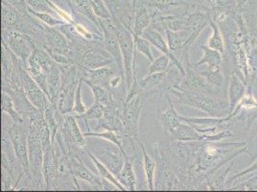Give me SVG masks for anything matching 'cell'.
Masks as SVG:
<instances>
[{
  "mask_svg": "<svg viewBox=\"0 0 257 192\" xmlns=\"http://www.w3.org/2000/svg\"><path fill=\"white\" fill-rule=\"evenodd\" d=\"M92 9L98 19H107L111 17L104 0H92Z\"/></svg>",
  "mask_w": 257,
  "mask_h": 192,
  "instance_id": "41",
  "label": "cell"
},
{
  "mask_svg": "<svg viewBox=\"0 0 257 192\" xmlns=\"http://www.w3.org/2000/svg\"><path fill=\"white\" fill-rule=\"evenodd\" d=\"M2 91L7 92L11 96L13 102L15 104V107L18 110V112L21 114L24 120L29 121L38 116L42 111L35 107L28 97L25 94L22 86H10V85L2 84Z\"/></svg>",
  "mask_w": 257,
  "mask_h": 192,
  "instance_id": "9",
  "label": "cell"
},
{
  "mask_svg": "<svg viewBox=\"0 0 257 192\" xmlns=\"http://www.w3.org/2000/svg\"><path fill=\"white\" fill-rule=\"evenodd\" d=\"M70 9L77 14L83 16L92 22L101 31L98 18L92 9V0H64ZM102 32V31H101Z\"/></svg>",
  "mask_w": 257,
  "mask_h": 192,
  "instance_id": "19",
  "label": "cell"
},
{
  "mask_svg": "<svg viewBox=\"0 0 257 192\" xmlns=\"http://www.w3.org/2000/svg\"><path fill=\"white\" fill-rule=\"evenodd\" d=\"M174 65V64H173ZM172 65V66H173ZM171 69V68H170ZM170 69L166 72H161V73H153V74H147L143 79H141L139 82L141 91H148L151 89L156 88L157 86L161 85V82L164 80V78L167 76Z\"/></svg>",
  "mask_w": 257,
  "mask_h": 192,
  "instance_id": "32",
  "label": "cell"
},
{
  "mask_svg": "<svg viewBox=\"0 0 257 192\" xmlns=\"http://www.w3.org/2000/svg\"><path fill=\"white\" fill-rule=\"evenodd\" d=\"M209 25L212 28V35L208 39L207 46L212 48V49H215V50H218L219 52L223 54V56H225V43H224V38L222 36V32H221L220 27H219V24L211 20Z\"/></svg>",
  "mask_w": 257,
  "mask_h": 192,
  "instance_id": "30",
  "label": "cell"
},
{
  "mask_svg": "<svg viewBox=\"0 0 257 192\" xmlns=\"http://www.w3.org/2000/svg\"><path fill=\"white\" fill-rule=\"evenodd\" d=\"M151 22H152V16L148 7L146 5H140L136 9L132 31L138 36H142L143 31L150 26Z\"/></svg>",
  "mask_w": 257,
  "mask_h": 192,
  "instance_id": "24",
  "label": "cell"
},
{
  "mask_svg": "<svg viewBox=\"0 0 257 192\" xmlns=\"http://www.w3.org/2000/svg\"><path fill=\"white\" fill-rule=\"evenodd\" d=\"M47 82L49 90V100L51 104L55 106L62 87V71L60 65H57L56 64L50 69V71L47 73Z\"/></svg>",
  "mask_w": 257,
  "mask_h": 192,
  "instance_id": "21",
  "label": "cell"
},
{
  "mask_svg": "<svg viewBox=\"0 0 257 192\" xmlns=\"http://www.w3.org/2000/svg\"><path fill=\"white\" fill-rule=\"evenodd\" d=\"M171 60L165 54H161L156 60H154L148 68V74L153 73H161L168 71L173 65Z\"/></svg>",
  "mask_w": 257,
  "mask_h": 192,
  "instance_id": "34",
  "label": "cell"
},
{
  "mask_svg": "<svg viewBox=\"0 0 257 192\" xmlns=\"http://www.w3.org/2000/svg\"><path fill=\"white\" fill-rule=\"evenodd\" d=\"M27 8L34 11L55 13L53 10V0H25Z\"/></svg>",
  "mask_w": 257,
  "mask_h": 192,
  "instance_id": "39",
  "label": "cell"
},
{
  "mask_svg": "<svg viewBox=\"0 0 257 192\" xmlns=\"http://www.w3.org/2000/svg\"><path fill=\"white\" fill-rule=\"evenodd\" d=\"M140 5L155 7L161 14L162 12L167 11L173 8L186 9V0H144L143 3H141Z\"/></svg>",
  "mask_w": 257,
  "mask_h": 192,
  "instance_id": "29",
  "label": "cell"
},
{
  "mask_svg": "<svg viewBox=\"0 0 257 192\" xmlns=\"http://www.w3.org/2000/svg\"><path fill=\"white\" fill-rule=\"evenodd\" d=\"M59 130L63 134L64 140L68 147L71 145L72 147L78 149L87 150L85 140L86 137L81 132V129L77 123L76 117L64 115V119Z\"/></svg>",
  "mask_w": 257,
  "mask_h": 192,
  "instance_id": "11",
  "label": "cell"
},
{
  "mask_svg": "<svg viewBox=\"0 0 257 192\" xmlns=\"http://www.w3.org/2000/svg\"><path fill=\"white\" fill-rule=\"evenodd\" d=\"M142 37L144 39H146L149 43L155 46L157 49H159L161 53L165 54L166 56L169 57V59L171 60L172 63L175 65V67L180 71V73L182 75V77H184L186 74L185 68L183 66V64L181 63V61L175 57V55L173 54L169 45L167 43V41L164 40V38L162 37L161 32L158 31L157 29L153 28L152 26H149L148 28H146L143 33H142Z\"/></svg>",
  "mask_w": 257,
  "mask_h": 192,
  "instance_id": "12",
  "label": "cell"
},
{
  "mask_svg": "<svg viewBox=\"0 0 257 192\" xmlns=\"http://www.w3.org/2000/svg\"><path fill=\"white\" fill-rule=\"evenodd\" d=\"M169 92L179 104L197 108L210 117L221 118L230 115L229 102H226L221 96L209 95L197 91H185L175 86L169 87Z\"/></svg>",
  "mask_w": 257,
  "mask_h": 192,
  "instance_id": "2",
  "label": "cell"
},
{
  "mask_svg": "<svg viewBox=\"0 0 257 192\" xmlns=\"http://www.w3.org/2000/svg\"><path fill=\"white\" fill-rule=\"evenodd\" d=\"M69 172L72 177L78 180L86 181L90 183L93 187L99 190H105V179L97 177L91 171L89 170L83 160H81L74 153L68 152L67 156Z\"/></svg>",
  "mask_w": 257,
  "mask_h": 192,
  "instance_id": "8",
  "label": "cell"
},
{
  "mask_svg": "<svg viewBox=\"0 0 257 192\" xmlns=\"http://www.w3.org/2000/svg\"><path fill=\"white\" fill-rule=\"evenodd\" d=\"M104 113H105V106L102 104H98V103H94L93 106L87 109L86 112L82 115L79 116H75L76 118L78 119H82L86 126L88 124V121L91 120H100L101 118L104 117Z\"/></svg>",
  "mask_w": 257,
  "mask_h": 192,
  "instance_id": "35",
  "label": "cell"
},
{
  "mask_svg": "<svg viewBox=\"0 0 257 192\" xmlns=\"http://www.w3.org/2000/svg\"><path fill=\"white\" fill-rule=\"evenodd\" d=\"M19 74L21 85L30 102L37 109L44 112L51 105V102L43 89L40 87V85L37 84L31 75L28 73L26 66L22 63V60L19 64Z\"/></svg>",
  "mask_w": 257,
  "mask_h": 192,
  "instance_id": "7",
  "label": "cell"
},
{
  "mask_svg": "<svg viewBox=\"0 0 257 192\" xmlns=\"http://www.w3.org/2000/svg\"><path fill=\"white\" fill-rule=\"evenodd\" d=\"M254 171H256L257 172V161L252 165V166H250L248 169H246V170L243 171L242 173H240L239 175H236L235 177H233V179H231V180H235L237 178H239L240 176H243V175H246L247 173H250V172H254Z\"/></svg>",
  "mask_w": 257,
  "mask_h": 192,
  "instance_id": "45",
  "label": "cell"
},
{
  "mask_svg": "<svg viewBox=\"0 0 257 192\" xmlns=\"http://www.w3.org/2000/svg\"><path fill=\"white\" fill-rule=\"evenodd\" d=\"M143 107L141 94L126 98L121 111V118L124 124V135L138 139L140 127V114Z\"/></svg>",
  "mask_w": 257,
  "mask_h": 192,
  "instance_id": "6",
  "label": "cell"
},
{
  "mask_svg": "<svg viewBox=\"0 0 257 192\" xmlns=\"http://www.w3.org/2000/svg\"><path fill=\"white\" fill-rule=\"evenodd\" d=\"M24 123H14L12 122L11 127L8 129L7 133L11 140L12 146L15 151V154L22 165L23 173L26 177L32 179L30 172V163L28 156V127L27 130L24 129ZM34 181V180H33Z\"/></svg>",
  "mask_w": 257,
  "mask_h": 192,
  "instance_id": "4",
  "label": "cell"
},
{
  "mask_svg": "<svg viewBox=\"0 0 257 192\" xmlns=\"http://www.w3.org/2000/svg\"><path fill=\"white\" fill-rule=\"evenodd\" d=\"M87 154L90 158V160H92V162L94 163L95 167L98 170V173L100 174V177L107 180V181H110L116 188L117 190H122V191H126L127 189L122 185V183L118 181L117 177L107 168V166L98 159L95 155H93L89 150H87Z\"/></svg>",
  "mask_w": 257,
  "mask_h": 192,
  "instance_id": "26",
  "label": "cell"
},
{
  "mask_svg": "<svg viewBox=\"0 0 257 192\" xmlns=\"http://www.w3.org/2000/svg\"><path fill=\"white\" fill-rule=\"evenodd\" d=\"M87 85L90 87V89L93 93L94 103L102 104L104 106H108V105H111L116 102L111 94L110 90L106 86L97 85Z\"/></svg>",
  "mask_w": 257,
  "mask_h": 192,
  "instance_id": "31",
  "label": "cell"
},
{
  "mask_svg": "<svg viewBox=\"0 0 257 192\" xmlns=\"http://www.w3.org/2000/svg\"><path fill=\"white\" fill-rule=\"evenodd\" d=\"M201 49L204 52L203 58L195 64V66H200V65H204L207 64L208 70H218V69H222V65L224 63V56L221 52H219L218 50L212 49L210 47H208L207 45H202Z\"/></svg>",
  "mask_w": 257,
  "mask_h": 192,
  "instance_id": "20",
  "label": "cell"
},
{
  "mask_svg": "<svg viewBox=\"0 0 257 192\" xmlns=\"http://www.w3.org/2000/svg\"><path fill=\"white\" fill-rule=\"evenodd\" d=\"M86 138L89 137H96V138H101V139H106L107 141L112 142L115 146H117L122 151V134H119L117 132L110 131V130H106L105 132H87L84 134Z\"/></svg>",
  "mask_w": 257,
  "mask_h": 192,
  "instance_id": "36",
  "label": "cell"
},
{
  "mask_svg": "<svg viewBox=\"0 0 257 192\" xmlns=\"http://www.w3.org/2000/svg\"><path fill=\"white\" fill-rule=\"evenodd\" d=\"M138 1H139V0H133V3H134V7H135V9L137 8V5H138Z\"/></svg>",
  "mask_w": 257,
  "mask_h": 192,
  "instance_id": "48",
  "label": "cell"
},
{
  "mask_svg": "<svg viewBox=\"0 0 257 192\" xmlns=\"http://www.w3.org/2000/svg\"><path fill=\"white\" fill-rule=\"evenodd\" d=\"M84 78L81 79L79 85L77 87V91H76L75 100H74V107L72 110V113L76 114V116L82 115L86 112V109L84 102H83V98H82V85L84 84Z\"/></svg>",
  "mask_w": 257,
  "mask_h": 192,
  "instance_id": "40",
  "label": "cell"
},
{
  "mask_svg": "<svg viewBox=\"0 0 257 192\" xmlns=\"http://www.w3.org/2000/svg\"><path fill=\"white\" fill-rule=\"evenodd\" d=\"M116 21V20H115ZM117 22V37L121 51L123 55L124 62V73H125V83L127 93L131 89L132 85L136 77V67H135V42L132 34V30L128 29L120 22Z\"/></svg>",
  "mask_w": 257,
  "mask_h": 192,
  "instance_id": "3",
  "label": "cell"
},
{
  "mask_svg": "<svg viewBox=\"0 0 257 192\" xmlns=\"http://www.w3.org/2000/svg\"><path fill=\"white\" fill-rule=\"evenodd\" d=\"M53 1H59V0H53Z\"/></svg>",
  "mask_w": 257,
  "mask_h": 192,
  "instance_id": "50",
  "label": "cell"
},
{
  "mask_svg": "<svg viewBox=\"0 0 257 192\" xmlns=\"http://www.w3.org/2000/svg\"><path fill=\"white\" fill-rule=\"evenodd\" d=\"M255 91H256V95H257V86H256V90H255ZM257 97V96H256Z\"/></svg>",
  "mask_w": 257,
  "mask_h": 192,
  "instance_id": "49",
  "label": "cell"
},
{
  "mask_svg": "<svg viewBox=\"0 0 257 192\" xmlns=\"http://www.w3.org/2000/svg\"><path fill=\"white\" fill-rule=\"evenodd\" d=\"M132 34L134 37L136 50H138L140 53L143 54L152 63L154 61V58H153V54L151 51V43L146 39H144L142 36H138L133 31H132Z\"/></svg>",
  "mask_w": 257,
  "mask_h": 192,
  "instance_id": "38",
  "label": "cell"
},
{
  "mask_svg": "<svg viewBox=\"0 0 257 192\" xmlns=\"http://www.w3.org/2000/svg\"><path fill=\"white\" fill-rule=\"evenodd\" d=\"M164 33L166 35V41L172 52L182 49H188L189 46L194 43L192 31L189 29H183L179 31L166 29Z\"/></svg>",
  "mask_w": 257,
  "mask_h": 192,
  "instance_id": "14",
  "label": "cell"
},
{
  "mask_svg": "<svg viewBox=\"0 0 257 192\" xmlns=\"http://www.w3.org/2000/svg\"><path fill=\"white\" fill-rule=\"evenodd\" d=\"M1 110L3 113L7 114L11 118L12 122H14V123L25 122V120L21 116V114L15 107V104L13 102L11 96L5 91H2V95H1Z\"/></svg>",
  "mask_w": 257,
  "mask_h": 192,
  "instance_id": "28",
  "label": "cell"
},
{
  "mask_svg": "<svg viewBox=\"0 0 257 192\" xmlns=\"http://www.w3.org/2000/svg\"><path fill=\"white\" fill-rule=\"evenodd\" d=\"M7 2L8 4H10L14 8H16L19 12H21L22 14H28V9H27V4L25 2V0H2Z\"/></svg>",
  "mask_w": 257,
  "mask_h": 192,
  "instance_id": "43",
  "label": "cell"
},
{
  "mask_svg": "<svg viewBox=\"0 0 257 192\" xmlns=\"http://www.w3.org/2000/svg\"><path fill=\"white\" fill-rule=\"evenodd\" d=\"M246 189H252V190H257V176L249 179L246 183Z\"/></svg>",
  "mask_w": 257,
  "mask_h": 192,
  "instance_id": "44",
  "label": "cell"
},
{
  "mask_svg": "<svg viewBox=\"0 0 257 192\" xmlns=\"http://www.w3.org/2000/svg\"><path fill=\"white\" fill-rule=\"evenodd\" d=\"M27 9H28V13L32 17L36 18L40 22H43L45 25H48L50 27H58V26L62 25L63 23L65 22L64 21H61V20H57L56 18H54L50 13L34 11V10L30 9V8H27Z\"/></svg>",
  "mask_w": 257,
  "mask_h": 192,
  "instance_id": "37",
  "label": "cell"
},
{
  "mask_svg": "<svg viewBox=\"0 0 257 192\" xmlns=\"http://www.w3.org/2000/svg\"><path fill=\"white\" fill-rule=\"evenodd\" d=\"M138 143H139V146H140L141 153H142L143 170H144L147 188L149 190H154L155 189V175H156V170H157L158 165H157L156 161L148 155L144 145L141 143L140 139L138 140Z\"/></svg>",
  "mask_w": 257,
  "mask_h": 192,
  "instance_id": "22",
  "label": "cell"
},
{
  "mask_svg": "<svg viewBox=\"0 0 257 192\" xmlns=\"http://www.w3.org/2000/svg\"><path fill=\"white\" fill-rule=\"evenodd\" d=\"M237 1V5L239 8H242L245 4H246L249 0H236Z\"/></svg>",
  "mask_w": 257,
  "mask_h": 192,
  "instance_id": "47",
  "label": "cell"
},
{
  "mask_svg": "<svg viewBox=\"0 0 257 192\" xmlns=\"http://www.w3.org/2000/svg\"><path fill=\"white\" fill-rule=\"evenodd\" d=\"M2 4V29L7 28H15L19 22H21L22 16L21 12L18 11L16 8H14L10 4H8L5 1L1 2Z\"/></svg>",
  "mask_w": 257,
  "mask_h": 192,
  "instance_id": "25",
  "label": "cell"
},
{
  "mask_svg": "<svg viewBox=\"0 0 257 192\" xmlns=\"http://www.w3.org/2000/svg\"><path fill=\"white\" fill-rule=\"evenodd\" d=\"M114 75V70L109 66H104L91 70L85 69L84 82L86 85H103L108 88L110 79Z\"/></svg>",
  "mask_w": 257,
  "mask_h": 192,
  "instance_id": "15",
  "label": "cell"
},
{
  "mask_svg": "<svg viewBox=\"0 0 257 192\" xmlns=\"http://www.w3.org/2000/svg\"><path fill=\"white\" fill-rule=\"evenodd\" d=\"M168 102H169V107L166 111L161 113V118H160L161 125L167 136L171 133L174 129L176 128L177 125H179L182 121L181 115H179L177 113L169 96H168Z\"/></svg>",
  "mask_w": 257,
  "mask_h": 192,
  "instance_id": "23",
  "label": "cell"
},
{
  "mask_svg": "<svg viewBox=\"0 0 257 192\" xmlns=\"http://www.w3.org/2000/svg\"><path fill=\"white\" fill-rule=\"evenodd\" d=\"M211 143L202 144L198 150L196 158L193 163L191 170L200 177L213 174L218 170L227 160L237 155H229L231 151H234L236 147L246 145L245 142L241 143ZM190 174V173H189Z\"/></svg>",
  "mask_w": 257,
  "mask_h": 192,
  "instance_id": "1",
  "label": "cell"
},
{
  "mask_svg": "<svg viewBox=\"0 0 257 192\" xmlns=\"http://www.w3.org/2000/svg\"><path fill=\"white\" fill-rule=\"evenodd\" d=\"M98 159L101 160L116 177L123 169L127 160L125 154L119 147H117L116 150H107Z\"/></svg>",
  "mask_w": 257,
  "mask_h": 192,
  "instance_id": "16",
  "label": "cell"
},
{
  "mask_svg": "<svg viewBox=\"0 0 257 192\" xmlns=\"http://www.w3.org/2000/svg\"><path fill=\"white\" fill-rule=\"evenodd\" d=\"M118 181L122 183V185L130 191L136 190V175L134 172V166L130 159L126 160L123 169L117 176Z\"/></svg>",
  "mask_w": 257,
  "mask_h": 192,
  "instance_id": "27",
  "label": "cell"
},
{
  "mask_svg": "<svg viewBox=\"0 0 257 192\" xmlns=\"http://www.w3.org/2000/svg\"><path fill=\"white\" fill-rule=\"evenodd\" d=\"M218 8L225 12L228 15L232 16V12L235 14L236 9L238 7L236 0H215Z\"/></svg>",
  "mask_w": 257,
  "mask_h": 192,
  "instance_id": "42",
  "label": "cell"
},
{
  "mask_svg": "<svg viewBox=\"0 0 257 192\" xmlns=\"http://www.w3.org/2000/svg\"><path fill=\"white\" fill-rule=\"evenodd\" d=\"M111 17L133 30L136 9L133 0H104Z\"/></svg>",
  "mask_w": 257,
  "mask_h": 192,
  "instance_id": "10",
  "label": "cell"
},
{
  "mask_svg": "<svg viewBox=\"0 0 257 192\" xmlns=\"http://www.w3.org/2000/svg\"><path fill=\"white\" fill-rule=\"evenodd\" d=\"M28 156L30 163V172L32 175L34 182L40 185L41 181H43V149L42 140L38 130L33 123L28 125Z\"/></svg>",
  "mask_w": 257,
  "mask_h": 192,
  "instance_id": "5",
  "label": "cell"
},
{
  "mask_svg": "<svg viewBox=\"0 0 257 192\" xmlns=\"http://www.w3.org/2000/svg\"><path fill=\"white\" fill-rule=\"evenodd\" d=\"M43 182L47 189H56V187H58V158L54 149V145L43 151Z\"/></svg>",
  "mask_w": 257,
  "mask_h": 192,
  "instance_id": "13",
  "label": "cell"
},
{
  "mask_svg": "<svg viewBox=\"0 0 257 192\" xmlns=\"http://www.w3.org/2000/svg\"><path fill=\"white\" fill-rule=\"evenodd\" d=\"M201 74L204 75L206 78L207 82L209 83V85H211L217 92L221 91L225 85V77L224 73L222 72V69H218V70H204L201 71Z\"/></svg>",
  "mask_w": 257,
  "mask_h": 192,
  "instance_id": "33",
  "label": "cell"
},
{
  "mask_svg": "<svg viewBox=\"0 0 257 192\" xmlns=\"http://www.w3.org/2000/svg\"><path fill=\"white\" fill-rule=\"evenodd\" d=\"M168 137L171 138V140L179 141H203L202 135L191 124L183 120L176 126Z\"/></svg>",
  "mask_w": 257,
  "mask_h": 192,
  "instance_id": "18",
  "label": "cell"
},
{
  "mask_svg": "<svg viewBox=\"0 0 257 192\" xmlns=\"http://www.w3.org/2000/svg\"><path fill=\"white\" fill-rule=\"evenodd\" d=\"M251 138L253 139H257V120L254 122L253 124V127H252V134H251Z\"/></svg>",
  "mask_w": 257,
  "mask_h": 192,
  "instance_id": "46",
  "label": "cell"
},
{
  "mask_svg": "<svg viewBox=\"0 0 257 192\" xmlns=\"http://www.w3.org/2000/svg\"><path fill=\"white\" fill-rule=\"evenodd\" d=\"M241 78L233 73L229 79V87H228V102L230 108V114L235 110L240 101L243 99L246 92V85Z\"/></svg>",
  "mask_w": 257,
  "mask_h": 192,
  "instance_id": "17",
  "label": "cell"
}]
</instances>
